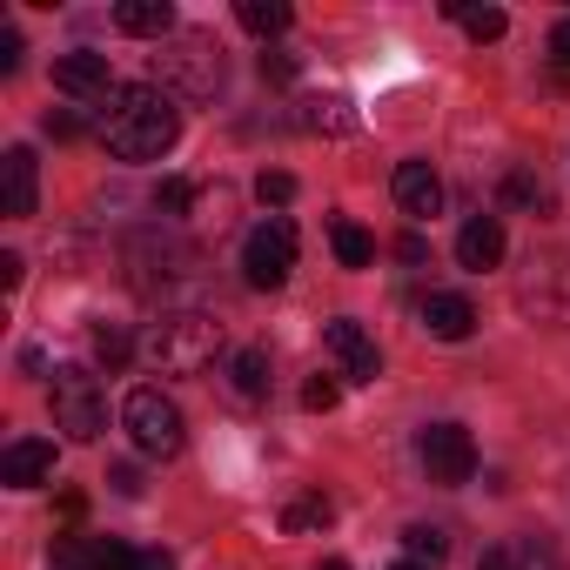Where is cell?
<instances>
[{
    "label": "cell",
    "mask_w": 570,
    "mask_h": 570,
    "mask_svg": "<svg viewBox=\"0 0 570 570\" xmlns=\"http://www.w3.org/2000/svg\"><path fill=\"white\" fill-rule=\"evenodd\" d=\"M101 141L115 161H161L175 141H181V108L175 95H161L155 81H135L108 101L101 115Z\"/></svg>",
    "instance_id": "6da1fadb"
},
{
    "label": "cell",
    "mask_w": 570,
    "mask_h": 570,
    "mask_svg": "<svg viewBox=\"0 0 570 570\" xmlns=\"http://www.w3.org/2000/svg\"><path fill=\"white\" fill-rule=\"evenodd\" d=\"M222 356V316L215 309H161L141 336V363L161 376H202Z\"/></svg>",
    "instance_id": "7a4b0ae2"
},
{
    "label": "cell",
    "mask_w": 570,
    "mask_h": 570,
    "mask_svg": "<svg viewBox=\"0 0 570 570\" xmlns=\"http://www.w3.org/2000/svg\"><path fill=\"white\" fill-rule=\"evenodd\" d=\"M148 75H155V88L161 95H181V101H215L222 95V41L215 35H202V28H188V35H168L155 55H148Z\"/></svg>",
    "instance_id": "3957f363"
},
{
    "label": "cell",
    "mask_w": 570,
    "mask_h": 570,
    "mask_svg": "<svg viewBox=\"0 0 570 570\" xmlns=\"http://www.w3.org/2000/svg\"><path fill=\"white\" fill-rule=\"evenodd\" d=\"M121 423H128L135 450H141V456H155V463H175V456L188 450V423H181L175 396H161V390H128Z\"/></svg>",
    "instance_id": "277c9868"
},
{
    "label": "cell",
    "mask_w": 570,
    "mask_h": 570,
    "mask_svg": "<svg viewBox=\"0 0 570 570\" xmlns=\"http://www.w3.org/2000/svg\"><path fill=\"white\" fill-rule=\"evenodd\" d=\"M48 403H55V430H61L68 443H101V430H108V396H101V383H95L81 363L55 370Z\"/></svg>",
    "instance_id": "5b68a950"
},
{
    "label": "cell",
    "mask_w": 570,
    "mask_h": 570,
    "mask_svg": "<svg viewBox=\"0 0 570 570\" xmlns=\"http://www.w3.org/2000/svg\"><path fill=\"white\" fill-rule=\"evenodd\" d=\"M289 268H296V228L282 215L255 222L248 242H242V282H248V289H282Z\"/></svg>",
    "instance_id": "8992f818"
},
{
    "label": "cell",
    "mask_w": 570,
    "mask_h": 570,
    "mask_svg": "<svg viewBox=\"0 0 570 570\" xmlns=\"http://www.w3.org/2000/svg\"><path fill=\"white\" fill-rule=\"evenodd\" d=\"M416 463H423V476H430V483L456 490V483H470V476H476V443H470V430H463V423H430V430L416 436Z\"/></svg>",
    "instance_id": "52a82bcc"
},
{
    "label": "cell",
    "mask_w": 570,
    "mask_h": 570,
    "mask_svg": "<svg viewBox=\"0 0 570 570\" xmlns=\"http://www.w3.org/2000/svg\"><path fill=\"white\" fill-rule=\"evenodd\" d=\"M323 350H330L336 376H350V383H376V376H383V350H376V336H370L356 316L323 323Z\"/></svg>",
    "instance_id": "ba28073f"
},
{
    "label": "cell",
    "mask_w": 570,
    "mask_h": 570,
    "mask_svg": "<svg viewBox=\"0 0 570 570\" xmlns=\"http://www.w3.org/2000/svg\"><path fill=\"white\" fill-rule=\"evenodd\" d=\"M55 463H61V450L48 436H14L0 450V483L8 490H41V483H55Z\"/></svg>",
    "instance_id": "9c48e42d"
},
{
    "label": "cell",
    "mask_w": 570,
    "mask_h": 570,
    "mask_svg": "<svg viewBox=\"0 0 570 570\" xmlns=\"http://www.w3.org/2000/svg\"><path fill=\"white\" fill-rule=\"evenodd\" d=\"M35 202H41V168H35V148L14 141L8 155H0V208H8L14 222H28Z\"/></svg>",
    "instance_id": "30bf717a"
},
{
    "label": "cell",
    "mask_w": 570,
    "mask_h": 570,
    "mask_svg": "<svg viewBox=\"0 0 570 570\" xmlns=\"http://www.w3.org/2000/svg\"><path fill=\"white\" fill-rule=\"evenodd\" d=\"M55 88L75 95V101H115V95H121L115 75H108V55H88V48L55 61Z\"/></svg>",
    "instance_id": "8fae6325"
},
{
    "label": "cell",
    "mask_w": 570,
    "mask_h": 570,
    "mask_svg": "<svg viewBox=\"0 0 570 570\" xmlns=\"http://www.w3.org/2000/svg\"><path fill=\"white\" fill-rule=\"evenodd\" d=\"M416 323H423L436 343H470V336H476V309H470V296H456V289H430V296L416 303Z\"/></svg>",
    "instance_id": "7c38bea8"
},
{
    "label": "cell",
    "mask_w": 570,
    "mask_h": 570,
    "mask_svg": "<svg viewBox=\"0 0 570 570\" xmlns=\"http://www.w3.org/2000/svg\"><path fill=\"white\" fill-rule=\"evenodd\" d=\"M396 208L410 215V222H430L436 208H443V181H436V168L430 161H396Z\"/></svg>",
    "instance_id": "4fadbf2b"
},
{
    "label": "cell",
    "mask_w": 570,
    "mask_h": 570,
    "mask_svg": "<svg viewBox=\"0 0 570 570\" xmlns=\"http://www.w3.org/2000/svg\"><path fill=\"white\" fill-rule=\"evenodd\" d=\"M456 262H463L470 275L497 268V262H503V222H497V215H470L463 235H456Z\"/></svg>",
    "instance_id": "5bb4252c"
},
{
    "label": "cell",
    "mask_w": 570,
    "mask_h": 570,
    "mask_svg": "<svg viewBox=\"0 0 570 570\" xmlns=\"http://www.w3.org/2000/svg\"><path fill=\"white\" fill-rule=\"evenodd\" d=\"M222 390H228V403H262L268 396V350H235L228 363H222Z\"/></svg>",
    "instance_id": "9a60e30c"
},
{
    "label": "cell",
    "mask_w": 570,
    "mask_h": 570,
    "mask_svg": "<svg viewBox=\"0 0 570 570\" xmlns=\"http://www.w3.org/2000/svg\"><path fill=\"white\" fill-rule=\"evenodd\" d=\"M115 28L161 48V41L175 35V8H168V0H121V8H115Z\"/></svg>",
    "instance_id": "2e32d148"
},
{
    "label": "cell",
    "mask_w": 570,
    "mask_h": 570,
    "mask_svg": "<svg viewBox=\"0 0 570 570\" xmlns=\"http://www.w3.org/2000/svg\"><path fill=\"white\" fill-rule=\"evenodd\" d=\"M330 248H336L343 268H370V262H376V235H370L363 222H350V215L330 222Z\"/></svg>",
    "instance_id": "e0dca14e"
},
{
    "label": "cell",
    "mask_w": 570,
    "mask_h": 570,
    "mask_svg": "<svg viewBox=\"0 0 570 570\" xmlns=\"http://www.w3.org/2000/svg\"><path fill=\"white\" fill-rule=\"evenodd\" d=\"M303 128L309 135H356L363 121H356V108L343 95H323V101H303Z\"/></svg>",
    "instance_id": "ac0fdd59"
},
{
    "label": "cell",
    "mask_w": 570,
    "mask_h": 570,
    "mask_svg": "<svg viewBox=\"0 0 570 570\" xmlns=\"http://www.w3.org/2000/svg\"><path fill=\"white\" fill-rule=\"evenodd\" d=\"M443 14L450 21H463V35L483 48V41H503V28H510V14L503 8H463V0H443Z\"/></svg>",
    "instance_id": "d6986e66"
},
{
    "label": "cell",
    "mask_w": 570,
    "mask_h": 570,
    "mask_svg": "<svg viewBox=\"0 0 570 570\" xmlns=\"http://www.w3.org/2000/svg\"><path fill=\"white\" fill-rule=\"evenodd\" d=\"M235 21H242L248 35H262V41H268V35H282V28H289L296 14H289V0H242V8H235Z\"/></svg>",
    "instance_id": "ffe728a7"
},
{
    "label": "cell",
    "mask_w": 570,
    "mask_h": 570,
    "mask_svg": "<svg viewBox=\"0 0 570 570\" xmlns=\"http://www.w3.org/2000/svg\"><path fill=\"white\" fill-rule=\"evenodd\" d=\"M330 523H336V503L330 497H303V503L282 510V530H330Z\"/></svg>",
    "instance_id": "44dd1931"
},
{
    "label": "cell",
    "mask_w": 570,
    "mask_h": 570,
    "mask_svg": "<svg viewBox=\"0 0 570 570\" xmlns=\"http://www.w3.org/2000/svg\"><path fill=\"white\" fill-rule=\"evenodd\" d=\"M503 202H517V208H530V215H550L543 181H537V175H523V168H510V175H503Z\"/></svg>",
    "instance_id": "7402d4cb"
},
{
    "label": "cell",
    "mask_w": 570,
    "mask_h": 570,
    "mask_svg": "<svg viewBox=\"0 0 570 570\" xmlns=\"http://www.w3.org/2000/svg\"><path fill=\"white\" fill-rule=\"evenodd\" d=\"M135 350H141V343H128V330H121V323H95V363L121 370V363H128Z\"/></svg>",
    "instance_id": "603a6c76"
},
{
    "label": "cell",
    "mask_w": 570,
    "mask_h": 570,
    "mask_svg": "<svg viewBox=\"0 0 570 570\" xmlns=\"http://www.w3.org/2000/svg\"><path fill=\"white\" fill-rule=\"evenodd\" d=\"M195 202H202V188H195V181H181V175L155 181V208H161V215H188Z\"/></svg>",
    "instance_id": "cb8c5ba5"
},
{
    "label": "cell",
    "mask_w": 570,
    "mask_h": 570,
    "mask_svg": "<svg viewBox=\"0 0 570 570\" xmlns=\"http://www.w3.org/2000/svg\"><path fill=\"white\" fill-rule=\"evenodd\" d=\"M403 543H410V557H416V563H443V550H450V543H443V530H430V523H410V530H403Z\"/></svg>",
    "instance_id": "d4e9b609"
},
{
    "label": "cell",
    "mask_w": 570,
    "mask_h": 570,
    "mask_svg": "<svg viewBox=\"0 0 570 570\" xmlns=\"http://www.w3.org/2000/svg\"><path fill=\"white\" fill-rule=\"evenodd\" d=\"M55 570H101L95 563V537H61L55 543Z\"/></svg>",
    "instance_id": "484cf974"
},
{
    "label": "cell",
    "mask_w": 570,
    "mask_h": 570,
    "mask_svg": "<svg viewBox=\"0 0 570 570\" xmlns=\"http://www.w3.org/2000/svg\"><path fill=\"white\" fill-rule=\"evenodd\" d=\"M255 195H262L268 208H289V202H296V175H282V168H262V175H255Z\"/></svg>",
    "instance_id": "4316f807"
},
{
    "label": "cell",
    "mask_w": 570,
    "mask_h": 570,
    "mask_svg": "<svg viewBox=\"0 0 570 570\" xmlns=\"http://www.w3.org/2000/svg\"><path fill=\"white\" fill-rule=\"evenodd\" d=\"M336 403H343V383H336V376H309V383H303V410H323V416H330Z\"/></svg>",
    "instance_id": "83f0119b"
},
{
    "label": "cell",
    "mask_w": 570,
    "mask_h": 570,
    "mask_svg": "<svg viewBox=\"0 0 570 570\" xmlns=\"http://www.w3.org/2000/svg\"><path fill=\"white\" fill-rule=\"evenodd\" d=\"M95 563H101V570H135L141 550H128V543H115V537H95Z\"/></svg>",
    "instance_id": "f1b7e54d"
},
{
    "label": "cell",
    "mask_w": 570,
    "mask_h": 570,
    "mask_svg": "<svg viewBox=\"0 0 570 570\" xmlns=\"http://www.w3.org/2000/svg\"><path fill=\"white\" fill-rule=\"evenodd\" d=\"M108 490H115V497H141V470H135V463H115V470H108Z\"/></svg>",
    "instance_id": "f546056e"
},
{
    "label": "cell",
    "mask_w": 570,
    "mask_h": 570,
    "mask_svg": "<svg viewBox=\"0 0 570 570\" xmlns=\"http://www.w3.org/2000/svg\"><path fill=\"white\" fill-rule=\"evenodd\" d=\"M262 81H275V88L296 81V61H289V55H262Z\"/></svg>",
    "instance_id": "4dcf8cb0"
},
{
    "label": "cell",
    "mask_w": 570,
    "mask_h": 570,
    "mask_svg": "<svg viewBox=\"0 0 570 570\" xmlns=\"http://www.w3.org/2000/svg\"><path fill=\"white\" fill-rule=\"evenodd\" d=\"M21 275H28V262L14 248H0V289H21Z\"/></svg>",
    "instance_id": "1f68e13d"
},
{
    "label": "cell",
    "mask_w": 570,
    "mask_h": 570,
    "mask_svg": "<svg viewBox=\"0 0 570 570\" xmlns=\"http://www.w3.org/2000/svg\"><path fill=\"white\" fill-rule=\"evenodd\" d=\"M14 68H21V35L0 28V75H14Z\"/></svg>",
    "instance_id": "d6a6232c"
},
{
    "label": "cell",
    "mask_w": 570,
    "mask_h": 570,
    "mask_svg": "<svg viewBox=\"0 0 570 570\" xmlns=\"http://www.w3.org/2000/svg\"><path fill=\"white\" fill-rule=\"evenodd\" d=\"M523 563H530V570H563V563H557V550H550V543H537V537L523 543Z\"/></svg>",
    "instance_id": "836d02e7"
},
{
    "label": "cell",
    "mask_w": 570,
    "mask_h": 570,
    "mask_svg": "<svg viewBox=\"0 0 570 570\" xmlns=\"http://www.w3.org/2000/svg\"><path fill=\"white\" fill-rule=\"evenodd\" d=\"M41 128H48V135H55V141H75V135H81V115H48V121H41Z\"/></svg>",
    "instance_id": "e575fe53"
},
{
    "label": "cell",
    "mask_w": 570,
    "mask_h": 570,
    "mask_svg": "<svg viewBox=\"0 0 570 570\" xmlns=\"http://www.w3.org/2000/svg\"><path fill=\"white\" fill-rule=\"evenodd\" d=\"M550 55H557V61H563V68H570V14H563V21H557V28H550Z\"/></svg>",
    "instance_id": "d590c367"
},
{
    "label": "cell",
    "mask_w": 570,
    "mask_h": 570,
    "mask_svg": "<svg viewBox=\"0 0 570 570\" xmlns=\"http://www.w3.org/2000/svg\"><path fill=\"white\" fill-rule=\"evenodd\" d=\"M135 570H175V557H168V550H141V563H135Z\"/></svg>",
    "instance_id": "8d00e7d4"
},
{
    "label": "cell",
    "mask_w": 570,
    "mask_h": 570,
    "mask_svg": "<svg viewBox=\"0 0 570 570\" xmlns=\"http://www.w3.org/2000/svg\"><path fill=\"white\" fill-rule=\"evenodd\" d=\"M476 570H510V550H483V563Z\"/></svg>",
    "instance_id": "74e56055"
},
{
    "label": "cell",
    "mask_w": 570,
    "mask_h": 570,
    "mask_svg": "<svg viewBox=\"0 0 570 570\" xmlns=\"http://www.w3.org/2000/svg\"><path fill=\"white\" fill-rule=\"evenodd\" d=\"M316 570H350V563H343V557H323V563H316Z\"/></svg>",
    "instance_id": "f35d334b"
},
{
    "label": "cell",
    "mask_w": 570,
    "mask_h": 570,
    "mask_svg": "<svg viewBox=\"0 0 570 570\" xmlns=\"http://www.w3.org/2000/svg\"><path fill=\"white\" fill-rule=\"evenodd\" d=\"M390 570H430V563H416V557H410V563H390Z\"/></svg>",
    "instance_id": "ab89813d"
}]
</instances>
